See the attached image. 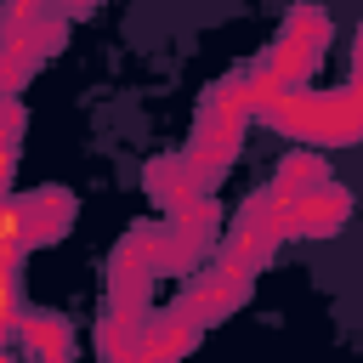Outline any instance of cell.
<instances>
[{"label":"cell","mask_w":363,"mask_h":363,"mask_svg":"<svg viewBox=\"0 0 363 363\" xmlns=\"http://www.w3.org/2000/svg\"><path fill=\"white\" fill-rule=\"evenodd\" d=\"M346 210H352V199L335 193V187H323V193H312V199L295 204V227H301V233H335V227L346 221Z\"/></svg>","instance_id":"6da1fadb"}]
</instances>
